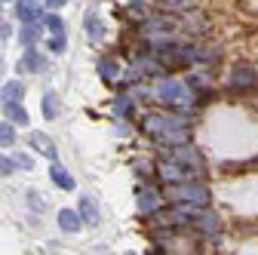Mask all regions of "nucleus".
<instances>
[{
    "label": "nucleus",
    "instance_id": "nucleus-1",
    "mask_svg": "<svg viewBox=\"0 0 258 255\" xmlns=\"http://www.w3.org/2000/svg\"><path fill=\"white\" fill-rule=\"evenodd\" d=\"M169 190L175 194L178 203H190V206H206V200H209V190L203 184H197V181H184V184L169 187Z\"/></svg>",
    "mask_w": 258,
    "mask_h": 255
},
{
    "label": "nucleus",
    "instance_id": "nucleus-2",
    "mask_svg": "<svg viewBox=\"0 0 258 255\" xmlns=\"http://www.w3.org/2000/svg\"><path fill=\"white\" fill-rule=\"evenodd\" d=\"M16 19L22 25L40 22V4H37V0H16Z\"/></svg>",
    "mask_w": 258,
    "mask_h": 255
},
{
    "label": "nucleus",
    "instance_id": "nucleus-3",
    "mask_svg": "<svg viewBox=\"0 0 258 255\" xmlns=\"http://www.w3.org/2000/svg\"><path fill=\"white\" fill-rule=\"evenodd\" d=\"M157 95H160V102H169V105H175V102H181V99H190L187 89H184L181 83H175V80H166L163 86L157 89Z\"/></svg>",
    "mask_w": 258,
    "mask_h": 255
},
{
    "label": "nucleus",
    "instance_id": "nucleus-4",
    "mask_svg": "<svg viewBox=\"0 0 258 255\" xmlns=\"http://www.w3.org/2000/svg\"><path fill=\"white\" fill-rule=\"evenodd\" d=\"M28 145L34 148V151H40L43 157H49L52 163L58 160V151H55V145H52V139H49V136H43V133H31V136H28Z\"/></svg>",
    "mask_w": 258,
    "mask_h": 255
},
{
    "label": "nucleus",
    "instance_id": "nucleus-5",
    "mask_svg": "<svg viewBox=\"0 0 258 255\" xmlns=\"http://www.w3.org/2000/svg\"><path fill=\"white\" fill-rule=\"evenodd\" d=\"M255 83H258L255 68H249V65L234 68V77H231V86H234V89H249V86H255Z\"/></svg>",
    "mask_w": 258,
    "mask_h": 255
},
{
    "label": "nucleus",
    "instance_id": "nucleus-6",
    "mask_svg": "<svg viewBox=\"0 0 258 255\" xmlns=\"http://www.w3.org/2000/svg\"><path fill=\"white\" fill-rule=\"evenodd\" d=\"M49 178L61 187V190H74V175L64 169L61 163H52V169H49Z\"/></svg>",
    "mask_w": 258,
    "mask_h": 255
},
{
    "label": "nucleus",
    "instance_id": "nucleus-7",
    "mask_svg": "<svg viewBox=\"0 0 258 255\" xmlns=\"http://www.w3.org/2000/svg\"><path fill=\"white\" fill-rule=\"evenodd\" d=\"M22 95H25V83L10 80V83H4V89H0V102H4V105H10V102H22Z\"/></svg>",
    "mask_w": 258,
    "mask_h": 255
},
{
    "label": "nucleus",
    "instance_id": "nucleus-8",
    "mask_svg": "<svg viewBox=\"0 0 258 255\" xmlns=\"http://www.w3.org/2000/svg\"><path fill=\"white\" fill-rule=\"evenodd\" d=\"M58 225H61V231L77 234V231L83 228V221H80V215H77V212H71V209H61V212H58Z\"/></svg>",
    "mask_w": 258,
    "mask_h": 255
},
{
    "label": "nucleus",
    "instance_id": "nucleus-9",
    "mask_svg": "<svg viewBox=\"0 0 258 255\" xmlns=\"http://www.w3.org/2000/svg\"><path fill=\"white\" fill-rule=\"evenodd\" d=\"M40 68H43V61H40L37 49H28V52L22 55V61H19V74H28V71H40Z\"/></svg>",
    "mask_w": 258,
    "mask_h": 255
},
{
    "label": "nucleus",
    "instance_id": "nucleus-10",
    "mask_svg": "<svg viewBox=\"0 0 258 255\" xmlns=\"http://www.w3.org/2000/svg\"><path fill=\"white\" fill-rule=\"evenodd\" d=\"M4 111H7V120H10L13 126L28 123V111L22 108V102H10V105H4Z\"/></svg>",
    "mask_w": 258,
    "mask_h": 255
},
{
    "label": "nucleus",
    "instance_id": "nucleus-11",
    "mask_svg": "<svg viewBox=\"0 0 258 255\" xmlns=\"http://www.w3.org/2000/svg\"><path fill=\"white\" fill-rule=\"evenodd\" d=\"M80 221H86V225H99V209H95V203L89 200V197H83L80 200Z\"/></svg>",
    "mask_w": 258,
    "mask_h": 255
},
{
    "label": "nucleus",
    "instance_id": "nucleus-12",
    "mask_svg": "<svg viewBox=\"0 0 258 255\" xmlns=\"http://www.w3.org/2000/svg\"><path fill=\"white\" fill-rule=\"evenodd\" d=\"M43 117L46 120H55L58 117V95L55 92H46L43 95Z\"/></svg>",
    "mask_w": 258,
    "mask_h": 255
},
{
    "label": "nucleus",
    "instance_id": "nucleus-13",
    "mask_svg": "<svg viewBox=\"0 0 258 255\" xmlns=\"http://www.w3.org/2000/svg\"><path fill=\"white\" fill-rule=\"evenodd\" d=\"M99 74H102L105 80H114V77L120 74V68H117V61H114L111 55H105V58L99 61Z\"/></svg>",
    "mask_w": 258,
    "mask_h": 255
},
{
    "label": "nucleus",
    "instance_id": "nucleus-14",
    "mask_svg": "<svg viewBox=\"0 0 258 255\" xmlns=\"http://www.w3.org/2000/svg\"><path fill=\"white\" fill-rule=\"evenodd\" d=\"M157 206H160V200H157L154 190H142V194H139V209L142 212H154Z\"/></svg>",
    "mask_w": 258,
    "mask_h": 255
},
{
    "label": "nucleus",
    "instance_id": "nucleus-15",
    "mask_svg": "<svg viewBox=\"0 0 258 255\" xmlns=\"http://www.w3.org/2000/svg\"><path fill=\"white\" fill-rule=\"evenodd\" d=\"M16 145V126L7 120V123H0V148H10Z\"/></svg>",
    "mask_w": 258,
    "mask_h": 255
},
{
    "label": "nucleus",
    "instance_id": "nucleus-16",
    "mask_svg": "<svg viewBox=\"0 0 258 255\" xmlns=\"http://www.w3.org/2000/svg\"><path fill=\"white\" fill-rule=\"evenodd\" d=\"M19 40L25 43V46H31L37 40V25H22V31H19Z\"/></svg>",
    "mask_w": 258,
    "mask_h": 255
},
{
    "label": "nucleus",
    "instance_id": "nucleus-17",
    "mask_svg": "<svg viewBox=\"0 0 258 255\" xmlns=\"http://www.w3.org/2000/svg\"><path fill=\"white\" fill-rule=\"evenodd\" d=\"M86 34H89L92 40L102 37V25H99V19H95V16H86Z\"/></svg>",
    "mask_w": 258,
    "mask_h": 255
},
{
    "label": "nucleus",
    "instance_id": "nucleus-18",
    "mask_svg": "<svg viewBox=\"0 0 258 255\" xmlns=\"http://www.w3.org/2000/svg\"><path fill=\"white\" fill-rule=\"evenodd\" d=\"M46 46H49V52H64V46H68V40H64V34H52Z\"/></svg>",
    "mask_w": 258,
    "mask_h": 255
},
{
    "label": "nucleus",
    "instance_id": "nucleus-19",
    "mask_svg": "<svg viewBox=\"0 0 258 255\" xmlns=\"http://www.w3.org/2000/svg\"><path fill=\"white\" fill-rule=\"evenodd\" d=\"M46 28L52 31V34H64V22L58 16H46Z\"/></svg>",
    "mask_w": 258,
    "mask_h": 255
},
{
    "label": "nucleus",
    "instance_id": "nucleus-20",
    "mask_svg": "<svg viewBox=\"0 0 258 255\" xmlns=\"http://www.w3.org/2000/svg\"><path fill=\"white\" fill-rule=\"evenodd\" d=\"M129 108H133V102H129L126 95H117V102H114V111L123 117V114H129Z\"/></svg>",
    "mask_w": 258,
    "mask_h": 255
},
{
    "label": "nucleus",
    "instance_id": "nucleus-21",
    "mask_svg": "<svg viewBox=\"0 0 258 255\" xmlns=\"http://www.w3.org/2000/svg\"><path fill=\"white\" fill-rule=\"evenodd\" d=\"M13 166H19V169H31V166H34V160H31L28 154H16V157H13Z\"/></svg>",
    "mask_w": 258,
    "mask_h": 255
},
{
    "label": "nucleus",
    "instance_id": "nucleus-22",
    "mask_svg": "<svg viewBox=\"0 0 258 255\" xmlns=\"http://www.w3.org/2000/svg\"><path fill=\"white\" fill-rule=\"evenodd\" d=\"M16 166H13V160H10V157H4V154H0V175H10Z\"/></svg>",
    "mask_w": 258,
    "mask_h": 255
},
{
    "label": "nucleus",
    "instance_id": "nucleus-23",
    "mask_svg": "<svg viewBox=\"0 0 258 255\" xmlns=\"http://www.w3.org/2000/svg\"><path fill=\"white\" fill-rule=\"evenodd\" d=\"M160 4H166V7H190V0H160Z\"/></svg>",
    "mask_w": 258,
    "mask_h": 255
},
{
    "label": "nucleus",
    "instance_id": "nucleus-24",
    "mask_svg": "<svg viewBox=\"0 0 258 255\" xmlns=\"http://www.w3.org/2000/svg\"><path fill=\"white\" fill-rule=\"evenodd\" d=\"M68 0H46V7H52V10H58V7H64Z\"/></svg>",
    "mask_w": 258,
    "mask_h": 255
},
{
    "label": "nucleus",
    "instance_id": "nucleus-25",
    "mask_svg": "<svg viewBox=\"0 0 258 255\" xmlns=\"http://www.w3.org/2000/svg\"><path fill=\"white\" fill-rule=\"evenodd\" d=\"M0 37H10V28H7L4 22H0Z\"/></svg>",
    "mask_w": 258,
    "mask_h": 255
},
{
    "label": "nucleus",
    "instance_id": "nucleus-26",
    "mask_svg": "<svg viewBox=\"0 0 258 255\" xmlns=\"http://www.w3.org/2000/svg\"><path fill=\"white\" fill-rule=\"evenodd\" d=\"M129 4H136V7H142V4H145V0H129Z\"/></svg>",
    "mask_w": 258,
    "mask_h": 255
}]
</instances>
